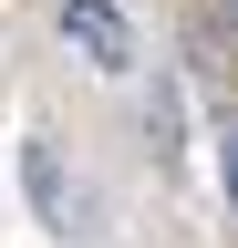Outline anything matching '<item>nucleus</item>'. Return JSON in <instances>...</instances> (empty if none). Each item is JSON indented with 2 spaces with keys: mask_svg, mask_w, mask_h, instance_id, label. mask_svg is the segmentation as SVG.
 Listing matches in <instances>:
<instances>
[{
  "mask_svg": "<svg viewBox=\"0 0 238 248\" xmlns=\"http://www.w3.org/2000/svg\"><path fill=\"white\" fill-rule=\"evenodd\" d=\"M63 42H73L83 62H104V73H125V62H135V31H125L114 0H63Z\"/></svg>",
  "mask_w": 238,
  "mask_h": 248,
  "instance_id": "obj_1",
  "label": "nucleus"
},
{
  "mask_svg": "<svg viewBox=\"0 0 238 248\" xmlns=\"http://www.w3.org/2000/svg\"><path fill=\"white\" fill-rule=\"evenodd\" d=\"M32 197H42V217L73 238V186H63V166H52V145H32Z\"/></svg>",
  "mask_w": 238,
  "mask_h": 248,
  "instance_id": "obj_2",
  "label": "nucleus"
},
{
  "mask_svg": "<svg viewBox=\"0 0 238 248\" xmlns=\"http://www.w3.org/2000/svg\"><path fill=\"white\" fill-rule=\"evenodd\" d=\"M218 186H228V207H238V114L218 124Z\"/></svg>",
  "mask_w": 238,
  "mask_h": 248,
  "instance_id": "obj_3",
  "label": "nucleus"
},
{
  "mask_svg": "<svg viewBox=\"0 0 238 248\" xmlns=\"http://www.w3.org/2000/svg\"><path fill=\"white\" fill-rule=\"evenodd\" d=\"M228 21H238V0H228Z\"/></svg>",
  "mask_w": 238,
  "mask_h": 248,
  "instance_id": "obj_4",
  "label": "nucleus"
}]
</instances>
